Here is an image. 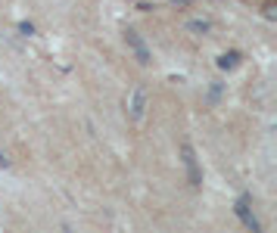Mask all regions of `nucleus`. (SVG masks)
Masks as SVG:
<instances>
[{
  "label": "nucleus",
  "instance_id": "obj_4",
  "mask_svg": "<svg viewBox=\"0 0 277 233\" xmlns=\"http://www.w3.org/2000/svg\"><path fill=\"white\" fill-rule=\"evenodd\" d=\"M125 44H128V50L134 53V59H137L140 65H150V62H153V53H150V47H146V41L140 37L137 28H125Z\"/></svg>",
  "mask_w": 277,
  "mask_h": 233
},
{
  "label": "nucleus",
  "instance_id": "obj_7",
  "mask_svg": "<svg viewBox=\"0 0 277 233\" xmlns=\"http://www.w3.org/2000/svg\"><path fill=\"white\" fill-rule=\"evenodd\" d=\"M221 90H224V84H221V81H212V87H209V103H218V100H221Z\"/></svg>",
  "mask_w": 277,
  "mask_h": 233
},
{
  "label": "nucleus",
  "instance_id": "obj_6",
  "mask_svg": "<svg viewBox=\"0 0 277 233\" xmlns=\"http://www.w3.org/2000/svg\"><path fill=\"white\" fill-rule=\"evenodd\" d=\"M184 28L193 31V34H209V31H212V22H209V19H187Z\"/></svg>",
  "mask_w": 277,
  "mask_h": 233
},
{
  "label": "nucleus",
  "instance_id": "obj_5",
  "mask_svg": "<svg viewBox=\"0 0 277 233\" xmlns=\"http://www.w3.org/2000/svg\"><path fill=\"white\" fill-rule=\"evenodd\" d=\"M215 65H218L221 72H233L237 65H240V53H237V50H227V53H221V56L215 59Z\"/></svg>",
  "mask_w": 277,
  "mask_h": 233
},
{
  "label": "nucleus",
  "instance_id": "obj_10",
  "mask_svg": "<svg viewBox=\"0 0 277 233\" xmlns=\"http://www.w3.org/2000/svg\"><path fill=\"white\" fill-rule=\"evenodd\" d=\"M172 4H175V7H190L193 0H172Z\"/></svg>",
  "mask_w": 277,
  "mask_h": 233
},
{
  "label": "nucleus",
  "instance_id": "obj_1",
  "mask_svg": "<svg viewBox=\"0 0 277 233\" xmlns=\"http://www.w3.org/2000/svg\"><path fill=\"white\" fill-rule=\"evenodd\" d=\"M233 215H237V221H240L249 233H265V224L259 221V215L252 208V196H249V193H240V196L233 199Z\"/></svg>",
  "mask_w": 277,
  "mask_h": 233
},
{
  "label": "nucleus",
  "instance_id": "obj_3",
  "mask_svg": "<svg viewBox=\"0 0 277 233\" xmlns=\"http://www.w3.org/2000/svg\"><path fill=\"white\" fill-rule=\"evenodd\" d=\"M128 119L131 122H143L146 119V109H150V94H146V84H137L131 94H128Z\"/></svg>",
  "mask_w": 277,
  "mask_h": 233
},
{
  "label": "nucleus",
  "instance_id": "obj_9",
  "mask_svg": "<svg viewBox=\"0 0 277 233\" xmlns=\"http://www.w3.org/2000/svg\"><path fill=\"white\" fill-rule=\"evenodd\" d=\"M19 31H22L25 37H31V34H34V25H31V22H19Z\"/></svg>",
  "mask_w": 277,
  "mask_h": 233
},
{
  "label": "nucleus",
  "instance_id": "obj_2",
  "mask_svg": "<svg viewBox=\"0 0 277 233\" xmlns=\"http://www.w3.org/2000/svg\"><path fill=\"white\" fill-rule=\"evenodd\" d=\"M181 162H184V171H187V183L193 190H200L203 187V168H200V159H196V149L190 140L181 143Z\"/></svg>",
  "mask_w": 277,
  "mask_h": 233
},
{
  "label": "nucleus",
  "instance_id": "obj_8",
  "mask_svg": "<svg viewBox=\"0 0 277 233\" xmlns=\"http://www.w3.org/2000/svg\"><path fill=\"white\" fill-rule=\"evenodd\" d=\"M0 168H4V171H10V168H13V162H10V155H7L4 149H0Z\"/></svg>",
  "mask_w": 277,
  "mask_h": 233
},
{
  "label": "nucleus",
  "instance_id": "obj_11",
  "mask_svg": "<svg viewBox=\"0 0 277 233\" xmlns=\"http://www.w3.org/2000/svg\"><path fill=\"white\" fill-rule=\"evenodd\" d=\"M62 233H75V227L72 224H62Z\"/></svg>",
  "mask_w": 277,
  "mask_h": 233
}]
</instances>
